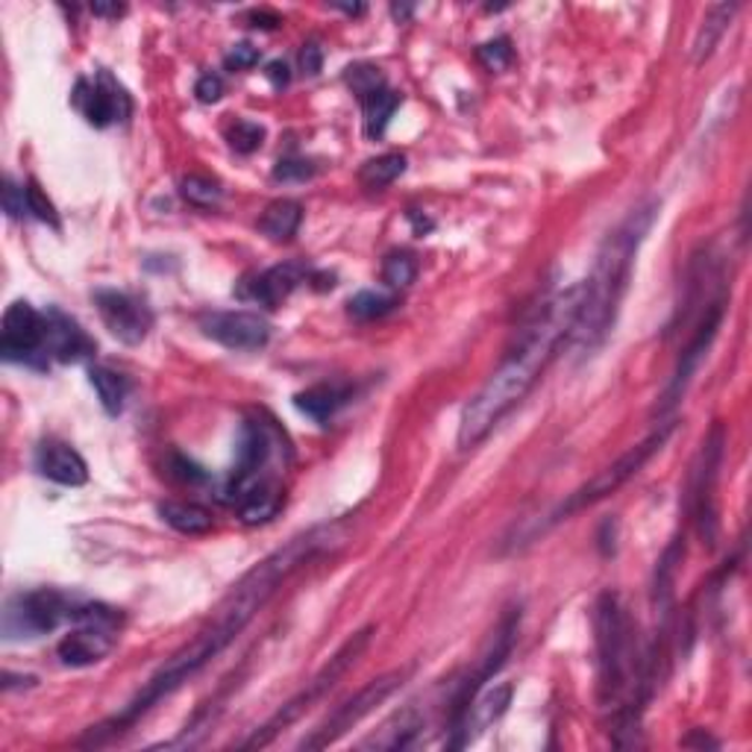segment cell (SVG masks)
<instances>
[{"label": "cell", "mask_w": 752, "mask_h": 752, "mask_svg": "<svg viewBox=\"0 0 752 752\" xmlns=\"http://www.w3.org/2000/svg\"><path fill=\"white\" fill-rule=\"evenodd\" d=\"M339 541H342V538L335 535L333 526H315V529H309V533L291 538L286 547L271 552L268 559L259 561V565H256L250 573H245V577L238 579L236 588L221 600V605L212 612L210 621L203 623L201 632H197L183 649H176L165 665L159 667L157 674H153V679L123 706L121 715H115L109 723H100L97 729H92V735L83 741V746L106 744L109 738L121 735V732H127L136 720L144 718L153 706H159L165 697H171L176 688H183L194 674H201L212 658L221 656V653L245 632L247 623L254 621L256 614H259V609H265V603L280 591L282 582H286L294 570H300L307 561L315 559L318 552L330 550V547Z\"/></svg>", "instance_id": "1"}, {"label": "cell", "mask_w": 752, "mask_h": 752, "mask_svg": "<svg viewBox=\"0 0 752 752\" xmlns=\"http://www.w3.org/2000/svg\"><path fill=\"white\" fill-rule=\"evenodd\" d=\"M579 307H582V282L544 300V307L529 318L524 333L515 347L506 353L497 370L485 379L480 391L473 394L459 420V450H473L491 436V429L533 391L541 379L561 344H568L573 324H577Z\"/></svg>", "instance_id": "2"}, {"label": "cell", "mask_w": 752, "mask_h": 752, "mask_svg": "<svg viewBox=\"0 0 752 752\" xmlns=\"http://www.w3.org/2000/svg\"><path fill=\"white\" fill-rule=\"evenodd\" d=\"M656 203H644L605 236L603 247L597 254L594 271L588 282H582V307H579L577 324L568 339V344H573V351L582 356L594 353L605 342V335L612 333L621 300L630 289L632 265H635L644 238L656 224Z\"/></svg>", "instance_id": "3"}, {"label": "cell", "mask_w": 752, "mask_h": 752, "mask_svg": "<svg viewBox=\"0 0 752 752\" xmlns=\"http://www.w3.org/2000/svg\"><path fill=\"white\" fill-rule=\"evenodd\" d=\"M597 632V694L600 706H617L623 694L635 691V702H647V688L653 676L638 667L635 635L621 594L605 591L594 605Z\"/></svg>", "instance_id": "4"}, {"label": "cell", "mask_w": 752, "mask_h": 752, "mask_svg": "<svg viewBox=\"0 0 752 752\" xmlns=\"http://www.w3.org/2000/svg\"><path fill=\"white\" fill-rule=\"evenodd\" d=\"M291 459V441L286 438L277 420L265 411H256L241 423V436H238L236 450V468L229 471L218 491L221 503L236 506L238 499L245 497L247 491L262 485L268 480H280L277 468H286Z\"/></svg>", "instance_id": "5"}, {"label": "cell", "mask_w": 752, "mask_h": 752, "mask_svg": "<svg viewBox=\"0 0 752 752\" xmlns=\"http://www.w3.org/2000/svg\"><path fill=\"white\" fill-rule=\"evenodd\" d=\"M374 632H376V626H365V630H359L356 635H351V638L344 641L342 649H339V653H335V656L321 667V674H318L312 683H307V688H303L298 697H291V700L286 702V706H282V709L277 711V715H273L265 727H259L254 735L247 738L245 741L247 750H262V746L273 744V741L280 738V732H286L291 723H298V720L303 718V715H307L318 700H324L326 694L333 691L335 685H339V679H342V676L347 674L356 662H359L362 653L368 649Z\"/></svg>", "instance_id": "6"}, {"label": "cell", "mask_w": 752, "mask_h": 752, "mask_svg": "<svg viewBox=\"0 0 752 752\" xmlns=\"http://www.w3.org/2000/svg\"><path fill=\"white\" fill-rule=\"evenodd\" d=\"M674 429H676V420H665V423H658V427L653 429L644 441L630 447V450H626L617 462H612L609 468L594 473L586 485H579V488L573 491V494H570V497L565 499L556 512H552L550 524L568 520V517H573L577 512H582V508L594 506V503H600V499L612 497L614 491H621L623 485H626L630 480H635V476L644 471V464H647L649 459H653V455L667 444V438L674 436Z\"/></svg>", "instance_id": "7"}, {"label": "cell", "mask_w": 752, "mask_h": 752, "mask_svg": "<svg viewBox=\"0 0 752 752\" xmlns=\"http://www.w3.org/2000/svg\"><path fill=\"white\" fill-rule=\"evenodd\" d=\"M74 609H77V603L68 594L53 591V588L15 594L7 603V612H3V635L9 641L47 635L62 621H71Z\"/></svg>", "instance_id": "8"}, {"label": "cell", "mask_w": 752, "mask_h": 752, "mask_svg": "<svg viewBox=\"0 0 752 752\" xmlns=\"http://www.w3.org/2000/svg\"><path fill=\"white\" fill-rule=\"evenodd\" d=\"M406 676H409V667L370 679L362 691L353 694L351 700H344L342 706L312 732V735L303 738V744L300 746H303V750H324V746L335 744L344 732H351L356 723H362V720L368 718L370 711H376V706H383L394 691H400L402 683H406Z\"/></svg>", "instance_id": "9"}, {"label": "cell", "mask_w": 752, "mask_h": 752, "mask_svg": "<svg viewBox=\"0 0 752 752\" xmlns=\"http://www.w3.org/2000/svg\"><path fill=\"white\" fill-rule=\"evenodd\" d=\"M723 444H727V436H723V423H715L711 436L702 441L700 450V468L694 473L691 497H694V515H697V529L706 541L715 547L718 541V476H720V462H723Z\"/></svg>", "instance_id": "10"}, {"label": "cell", "mask_w": 752, "mask_h": 752, "mask_svg": "<svg viewBox=\"0 0 752 752\" xmlns=\"http://www.w3.org/2000/svg\"><path fill=\"white\" fill-rule=\"evenodd\" d=\"M71 104L77 106V112L92 127H112L118 121H127L132 112L127 88L109 71H97L95 79L79 77L74 95H71Z\"/></svg>", "instance_id": "11"}, {"label": "cell", "mask_w": 752, "mask_h": 752, "mask_svg": "<svg viewBox=\"0 0 752 752\" xmlns=\"http://www.w3.org/2000/svg\"><path fill=\"white\" fill-rule=\"evenodd\" d=\"M723 312H727L723 300H715V303L706 309V315H702L700 326H697V333L691 335V342H688V347H685L683 356H679V365H676L674 379H670V385H667L665 397H662V402H658V415L670 411L676 402L685 397V391H688V385H691L694 374L700 370L702 359L709 356L711 342L718 339V330H720V324H723Z\"/></svg>", "instance_id": "12"}, {"label": "cell", "mask_w": 752, "mask_h": 752, "mask_svg": "<svg viewBox=\"0 0 752 752\" xmlns=\"http://www.w3.org/2000/svg\"><path fill=\"white\" fill-rule=\"evenodd\" d=\"M95 307L100 312V321L109 333L121 344H141L148 339L150 326H153V315L150 309L141 303L139 298H132L127 291L100 289L95 291Z\"/></svg>", "instance_id": "13"}, {"label": "cell", "mask_w": 752, "mask_h": 752, "mask_svg": "<svg viewBox=\"0 0 752 752\" xmlns=\"http://www.w3.org/2000/svg\"><path fill=\"white\" fill-rule=\"evenodd\" d=\"M512 697H515V685L512 683L494 685V688H485V691L476 694V697L468 702V709H464L462 715L455 718L453 727H450L453 738L447 741V746H450V750H462V746L473 744L480 735H485V732L506 715L508 706H512Z\"/></svg>", "instance_id": "14"}, {"label": "cell", "mask_w": 752, "mask_h": 752, "mask_svg": "<svg viewBox=\"0 0 752 752\" xmlns=\"http://www.w3.org/2000/svg\"><path fill=\"white\" fill-rule=\"evenodd\" d=\"M201 330L227 351H262L271 342V324L259 312H212L201 318Z\"/></svg>", "instance_id": "15"}, {"label": "cell", "mask_w": 752, "mask_h": 752, "mask_svg": "<svg viewBox=\"0 0 752 752\" xmlns=\"http://www.w3.org/2000/svg\"><path fill=\"white\" fill-rule=\"evenodd\" d=\"M0 351L9 362H35L44 353V315L26 300H15L3 315ZM47 356V353H44Z\"/></svg>", "instance_id": "16"}, {"label": "cell", "mask_w": 752, "mask_h": 752, "mask_svg": "<svg viewBox=\"0 0 752 752\" xmlns=\"http://www.w3.org/2000/svg\"><path fill=\"white\" fill-rule=\"evenodd\" d=\"M309 280V268L303 262H282L273 265L268 271L254 273L247 277L238 286V298L241 300H254L259 307L265 309H277L282 307V300H289V294L298 286Z\"/></svg>", "instance_id": "17"}, {"label": "cell", "mask_w": 752, "mask_h": 752, "mask_svg": "<svg viewBox=\"0 0 752 752\" xmlns=\"http://www.w3.org/2000/svg\"><path fill=\"white\" fill-rule=\"evenodd\" d=\"M97 344L88 339L83 326L68 318L60 309H47L44 312V353H51L53 359L74 365V362L92 359Z\"/></svg>", "instance_id": "18"}, {"label": "cell", "mask_w": 752, "mask_h": 752, "mask_svg": "<svg viewBox=\"0 0 752 752\" xmlns=\"http://www.w3.org/2000/svg\"><path fill=\"white\" fill-rule=\"evenodd\" d=\"M115 630H104V626H88V623H77V630L68 632L56 647V656L65 667H92L97 662H104L115 649Z\"/></svg>", "instance_id": "19"}, {"label": "cell", "mask_w": 752, "mask_h": 752, "mask_svg": "<svg viewBox=\"0 0 752 752\" xmlns=\"http://www.w3.org/2000/svg\"><path fill=\"white\" fill-rule=\"evenodd\" d=\"M35 468L44 480L65 485V488H79L88 482V464L86 459L71 444L62 441H44L35 450Z\"/></svg>", "instance_id": "20"}, {"label": "cell", "mask_w": 752, "mask_h": 752, "mask_svg": "<svg viewBox=\"0 0 752 752\" xmlns=\"http://www.w3.org/2000/svg\"><path fill=\"white\" fill-rule=\"evenodd\" d=\"M351 397H353L351 385L321 383L307 388V391H300L298 397H294V406H298V411H303L307 418L318 420V423H326L335 411L342 409V406H347Z\"/></svg>", "instance_id": "21"}, {"label": "cell", "mask_w": 752, "mask_h": 752, "mask_svg": "<svg viewBox=\"0 0 752 752\" xmlns=\"http://www.w3.org/2000/svg\"><path fill=\"white\" fill-rule=\"evenodd\" d=\"M282 499H286V494H282V482L268 480L262 482V485H256V488L247 491L245 497L236 503V512L238 517H241V524L247 526L268 524L271 517L280 515Z\"/></svg>", "instance_id": "22"}, {"label": "cell", "mask_w": 752, "mask_h": 752, "mask_svg": "<svg viewBox=\"0 0 752 752\" xmlns=\"http://www.w3.org/2000/svg\"><path fill=\"white\" fill-rule=\"evenodd\" d=\"M738 9H741V3H718V7H711L709 12H706L700 33H697L691 47L694 65H702V62L715 53V47L720 44L723 33L732 26V18H735Z\"/></svg>", "instance_id": "23"}, {"label": "cell", "mask_w": 752, "mask_h": 752, "mask_svg": "<svg viewBox=\"0 0 752 752\" xmlns=\"http://www.w3.org/2000/svg\"><path fill=\"white\" fill-rule=\"evenodd\" d=\"M159 517L180 535H206L215 526V517L201 503H183V499H168L159 503Z\"/></svg>", "instance_id": "24"}, {"label": "cell", "mask_w": 752, "mask_h": 752, "mask_svg": "<svg viewBox=\"0 0 752 752\" xmlns=\"http://www.w3.org/2000/svg\"><path fill=\"white\" fill-rule=\"evenodd\" d=\"M300 224H303V206L298 201H289V197L268 203L259 215V229L271 241H291L298 236Z\"/></svg>", "instance_id": "25"}, {"label": "cell", "mask_w": 752, "mask_h": 752, "mask_svg": "<svg viewBox=\"0 0 752 752\" xmlns=\"http://www.w3.org/2000/svg\"><path fill=\"white\" fill-rule=\"evenodd\" d=\"M88 383L95 388L97 400L106 409V415L118 418L123 411V400H127V379L121 374H115L109 368H100V365H92L88 368Z\"/></svg>", "instance_id": "26"}, {"label": "cell", "mask_w": 752, "mask_h": 752, "mask_svg": "<svg viewBox=\"0 0 752 752\" xmlns=\"http://www.w3.org/2000/svg\"><path fill=\"white\" fill-rule=\"evenodd\" d=\"M362 106H365V130H368L370 139L376 141L383 139L385 130H388V121H391L394 112H397V106H400V95L385 86L379 88L376 95L365 97Z\"/></svg>", "instance_id": "27"}, {"label": "cell", "mask_w": 752, "mask_h": 752, "mask_svg": "<svg viewBox=\"0 0 752 752\" xmlns=\"http://www.w3.org/2000/svg\"><path fill=\"white\" fill-rule=\"evenodd\" d=\"M406 174V157L402 153H383V157L368 159L359 171V183L365 189H385L394 180Z\"/></svg>", "instance_id": "28"}, {"label": "cell", "mask_w": 752, "mask_h": 752, "mask_svg": "<svg viewBox=\"0 0 752 752\" xmlns=\"http://www.w3.org/2000/svg\"><path fill=\"white\" fill-rule=\"evenodd\" d=\"M397 309V298L391 294H383V291H359L353 294L351 303H347V312L356 321H376V318H385L388 312Z\"/></svg>", "instance_id": "29"}, {"label": "cell", "mask_w": 752, "mask_h": 752, "mask_svg": "<svg viewBox=\"0 0 752 752\" xmlns=\"http://www.w3.org/2000/svg\"><path fill=\"white\" fill-rule=\"evenodd\" d=\"M180 194H183L185 201L192 203V206H203V210H212V206H218L221 203V185L215 183V180H210V176H201V174H189L183 176V183H180Z\"/></svg>", "instance_id": "30"}, {"label": "cell", "mask_w": 752, "mask_h": 752, "mask_svg": "<svg viewBox=\"0 0 752 752\" xmlns=\"http://www.w3.org/2000/svg\"><path fill=\"white\" fill-rule=\"evenodd\" d=\"M418 277V259L409 254V250H400V254H391L383 262V280L391 286V289H406Z\"/></svg>", "instance_id": "31"}, {"label": "cell", "mask_w": 752, "mask_h": 752, "mask_svg": "<svg viewBox=\"0 0 752 752\" xmlns=\"http://www.w3.org/2000/svg\"><path fill=\"white\" fill-rule=\"evenodd\" d=\"M476 60H480L482 68H488L491 74H499V71H506L508 65H512V60H515V47H512V42H508L506 35H499V39H491V42L476 47Z\"/></svg>", "instance_id": "32"}, {"label": "cell", "mask_w": 752, "mask_h": 752, "mask_svg": "<svg viewBox=\"0 0 752 752\" xmlns=\"http://www.w3.org/2000/svg\"><path fill=\"white\" fill-rule=\"evenodd\" d=\"M227 141H229V148L236 150V153H254V150H259L262 148V141H265V127L262 123H256V121H236L233 127L227 130Z\"/></svg>", "instance_id": "33"}, {"label": "cell", "mask_w": 752, "mask_h": 752, "mask_svg": "<svg viewBox=\"0 0 752 752\" xmlns=\"http://www.w3.org/2000/svg\"><path fill=\"white\" fill-rule=\"evenodd\" d=\"M24 194H26V212H30L33 218L42 221V224H51L53 229H60V215H56V206H53L51 197L42 192V185L35 183V180H30V183L24 185Z\"/></svg>", "instance_id": "34"}, {"label": "cell", "mask_w": 752, "mask_h": 752, "mask_svg": "<svg viewBox=\"0 0 752 752\" xmlns=\"http://www.w3.org/2000/svg\"><path fill=\"white\" fill-rule=\"evenodd\" d=\"M347 83H351L353 92L359 95V100H365V97L376 95L379 88H385L383 71L376 68V65H351V68H347Z\"/></svg>", "instance_id": "35"}, {"label": "cell", "mask_w": 752, "mask_h": 752, "mask_svg": "<svg viewBox=\"0 0 752 752\" xmlns=\"http://www.w3.org/2000/svg\"><path fill=\"white\" fill-rule=\"evenodd\" d=\"M315 171L318 168L307 162V159H280L277 168H273V180H280V183H307V180L315 176Z\"/></svg>", "instance_id": "36"}, {"label": "cell", "mask_w": 752, "mask_h": 752, "mask_svg": "<svg viewBox=\"0 0 752 752\" xmlns=\"http://www.w3.org/2000/svg\"><path fill=\"white\" fill-rule=\"evenodd\" d=\"M168 476H174L176 482H185V485H197V482L210 480L201 464H194L192 459H185L180 453L168 455Z\"/></svg>", "instance_id": "37"}, {"label": "cell", "mask_w": 752, "mask_h": 752, "mask_svg": "<svg viewBox=\"0 0 752 752\" xmlns=\"http://www.w3.org/2000/svg\"><path fill=\"white\" fill-rule=\"evenodd\" d=\"M259 47H254L250 42H238V44H233L227 51V56H224V65H227L229 71H247V68H254L256 62H259Z\"/></svg>", "instance_id": "38"}, {"label": "cell", "mask_w": 752, "mask_h": 752, "mask_svg": "<svg viewBox=\"0 0 752 752\" xmlns=\"http://www.w3.org/2000/svg\"><path fill=\"white\" fill-rule=\"evenodd\" d=\"M194 95H197L201 104H218L221 97H224V79L218 74H203L197 79V86H194Z\"/></svg>", "instance_id": "39"}, {"label": "cell", "mask_w": 752, "mask_h": 752, "mask_svg": "<svg viewBox=\"0 0 752 752\" xmlns=\"http://www.w3.org/2000/svg\"><path fill=\"white\" fill-rule=\"evenodd\" d=\"M3 210H7L9 218H21L26 212L24 189H18L12 180H7V189H3Z\"/></svg>", "instance_id": "40"}, {"label": "cell", "mask_w": 752, "mask_h": 752, "mask_svg": "<svg viewBox=\"0 0 752 752\" xmlns=\"http://www.w3.org/2000/svg\"><path fill=\"white\" fill-rule=\"evenodd\" d=\"M300 68L307 71V74H318V71L324 68V51H321L315 42L303 44V51H300Z\"/></svg>", "instance_id": "41"}, {"label": "cell", "mask_w": 752, "mask_h": 752, "mask_svg": "<svg viewBox=\"0 0 752 752\" xmlns=\"http://www.w3.org/2000/svg\"><path fill=\"white\" fill-rule=\"evenodd\" d=\"M265 77L271 79L273 88H286L291 83V71H289V62L282 60H273L268 62V68H265Z\"/></svg>", "instance_id": "42"}, {"label": "cell", "mask_w": 752, "mask_h": 752, "mask_svg": "<svg viewBox=\"0 0 752 752\" xmlns=\"http://www.w3.org/2000/svg\"><path fill=\"white\" fill-rule=\"evenodd\" d=\"M247 21H250V26H259V30H277L282 24V18L271 12V9H254V12H247Z\"/></svg>", "instance_id": "43"}, {"label": "cell", "mask_w": 752, "mask_h": 752, "mask_svg": "<svg viewBox=\"0 0 752 752\" xmlns=\"http://www.w3.org/2000/svg\"><path fill=\"white\" fill-rule=\"evenodd\" d=\"M92 12H95V15L118 18V15H123V12H127V9H123V7H104V3H95V7H92Z\"/></svg>", "instance_id": "44"}, {"label": "cell", "mask_w": 752, "mask_h": 752, "mask_svg": "<svg viewBox=\"0 0 752 752\" xmlns=\"http://www.w3.org/2000/svg\"><path fill=\"white\" fill-rule=\"evenodd\" d=\"M683 744H685V746H691V744H697V746H711V750H718V746H720L718 741H715V738L702 735V729H700V738H697V741H694V738H685Z\"/></svg>", "instance_id": "45"}]
</instances>
